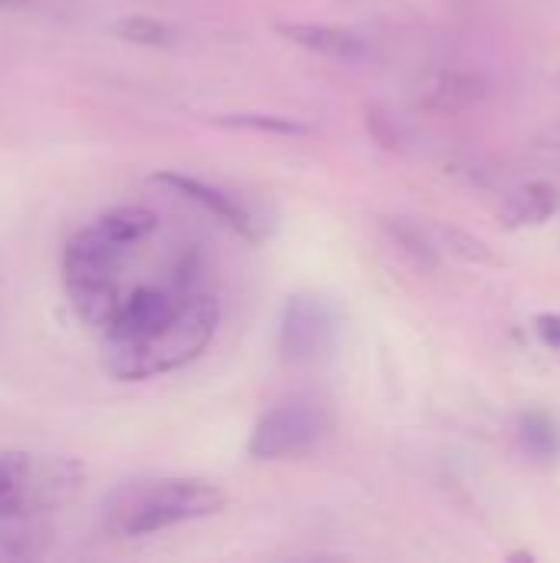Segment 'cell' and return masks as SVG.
I'll return each instance as SVG.
<instances>
[{
    "instance_id": "obj_11",
    "label": "cell",
    "mask_w": 560,
    "mask_h": 563,
    "mask_svg": "<svg viewBox=\"0 0 560 563\" xmlns=\"http://www.w3.org/2000/svg\"><path fill=\"white\" fill-rule=\"evenodd\" d=\"M221 129H244V132H267V135H310L314 122H304L297 115H281V112H224L215 119Z\"/></svg>"
},
{
    "instance_id": "obj_17",
    "label": "cell",
    "mask_w": 560,
    "mask_h": 563,
    "mask_svg": "<svg viewBox=\"0 0 560 563\" xmlns=\"http://www.w3.org/2000/svg\"><path fill=\"white\" fill-rule=\"evenodd\" d=\"M535 330H538V336L551 346V350H558L560 353V317L558 313H541V317H535Z\"/></svg>"
},
{
    "instance_id": "obj_13",
    "label": "cell",
    "mask_w": 560,
    "mask_h": 563,
    "mask_svg": "<svg viewBox=\"0 0 560 563\" xmlns=\"http://www.w3.org/2000/svg\"><path fill=\"white\" fill-rule=\"evenodd\" d=\"M518 439H521L525 452L541 462H554L560 455V429L548 412H538V409L525 412L518 419Z\"/></svg>"
},
{
    "instance_id": "obj_2",
    "label": "cell",
    "mask_w": 560,
    "mask_h": 563,
    "mask_svg": "<svg viewBox=\"0 0 560 563\" xmlns=\"http://www.w3.org/2000/svg\"><path fill=\"white\" fill-rule=\"evenodd\" d=\"M228 495L205 478H139L102 501V528L116 538H149L221 515Z\"/></svg>"
},
{
    "instance_id": "obj_14",
    "label": "cell",
    "mask_w": 560,
    "mask_h": 563,
    "mask_svg": "<svg viewBox=\"0 0 560 563\" xmlns=\"http://www.w3.org/2000/svg\"><path fill=\"white\" fill-rule=\"evenodd\" d=\"M386 228L393 231V238L399 241V247H403L419 267H436L439 247H436V241H432L419 224H413V221H389Z\"/></svg>"
},
{
    "instance_id": "obj_16",
    "label": "cell",
    "mask_w": 560,
    "mask_h": 563,
    "mask_svg": "<svg viewBox=\"0 0 560 563\" xmlns=\"http://www.w3.org/2000/svg\"><path fill=\"white\" fill-rule=\"evenodd\" d=\"M366 129H370V135H373L380 145H386V148H396V145H399V129H396V122H393L386 112L370 109V115H366Z\"/></svg>"
},
{
    "instance_id": "obj_10",
    "label": "cell",
    "mask_w": 560,
    "mask_h": 563,
    "mask_svg": "<svg viewBox=\"0 0 560 563\" xmlns=\"http://www.w3.org/2000/svg\"><path fill=\"white\" fill-rule=\"evenodd\" d=\"M560 211V191L551 181H528L521 185L515 195L505 198V205L498 208V221L505 231H525V228H538L548 224Z\"/></svg>"
},
{
    "instance_id": "obj_8",
    "label": "cell",
    "mask_w": 560,
    "mask_h": 563,
    "mask_svg": "<svg viewBox=\"0 0 560 563\" xmlns=\"http://www.w3.org/2000/svg\"><path fill=\"white\" fill-rule=\"evenodd\" d=\"M488 92H492V86H488V79L482 73H472V69H442V73H436L426 82L419 106L426 112L459 115V112H469L479 102H485Z\"/></svg>"
},
{
    "instance_id": "obj_1",
    "label": "cell",
    "mask_w": 560,
    "mask_h": 563,
    "mask_svg": "<svg viewBox=\"0 0 560 563\" xmlns=\"http://www.w3.org/2000/svg\"><path fill=\"white\" fill-rule=\"evenodd\" d=\"M221 307L215 297L185 294L175 310L129 340H102V369L119 383H142L195 363L215 340Z\"/></svg>"
},
{
    "instance_id": "obj_19",
    "label": "cell",
    "mask_w": 560,
    "mask_h": 563,
    "mask_svg": "<svg viewBox=\"0 0 560 563\" xmlns=\"http://www.w3.org/2000/svg\"><path fill=\"white\" fill-rule=\"evenodd\" d=\"M30 0H0V10H20V7H26Z\"/></svg>"
},
{
    "instance_id": "obj_6",
    "label": "cell",
    "mask_w": 560,
    "mask_h": 563,
    "mask_svg": "<svg viewBox=\"0 0 560 563\" xmlns=\"http://www.w3.org/2000/svg\"><path fill=\"white\" fill-rule=\"evenodd\" d=\"M135 247L112 238L99 221L76 231L63 251V284L86 287V284H119L122 264Z\"/></svg>"
},
{
    "instance_id": "obj_5",
    "label": "cell",
    "mask_w": 560,
    "mask_h": 563,
    "mask_svg": "<svg viewBox=\"0 0 560 563\" xmlns=\"http://www.w3.org/2000/svg\"><path fill=\"white\" fill-rule=\"evenodd\" d=\"M337 346V313L323 297L294 294L281 310L277 350L290 366H317Z\"/></svg>"
},
{
    "instance_id": "obj_7",
    "label": "cell",
    "mask_w": 560,
    "mask_h": 563,
    "mask_svg": "<svg viewBox=\"0 0 560 563\" xmlns=\"http://www.w3.org/2000/svg\"><path fill=\"white\" fill-rule=\"evenodd\" d=\"M155 181H158V185H168V188H175L182 198L195 201L201 211H208L211 218H218V221H221L228 231H234L238 238H244V241H251V244L264 241V221H261L244 201H238L234 195L221 191L218 185H208V181H201V178H195V175H185V172H158Z\"/></svg>"
},
{
    "instance_id": "obj_18",
    "label": "cell",
    "mask_w": 560,
    "mask_h": 563,
    "mask_svg": "<svg viewBox=\"0 0 560 563\" xmlns=\"http://www.w3.org/2000/svg\"><path fill=\"white\" fill-rule=\"evenodd\" d=\"M535 145L538 148H551V152H560V119L548 122L545 129L535 132Z\"/></svg>"
},
{
    "instance_id": "obj_15",
    "label": "cell",
    "mask_w": 560,
    "mask_h": 563,
    "mask_svg": "<svg viewBox=\"0 0 560 563\" xmlns=\"http://www.w3.org/2000/svg\"><path fill=\"white\" fill-rule=\"evenodd\" d=\"M439 238H442V244H446L455 257H462V261H475V264H492V261H495V254L485 247V241H479L475 234H469V231H462V228H442Z\"/></svg>"
},
{
    "instance_id": "obj_3",
    "label": "cell",
    "mask_w": 560,
    "mask_h": 563,
    "mask_svg": "<svg viewBox=\"0 0 560 563\" xmlns=\"http://www.w3.org/2000/svg\"><path fill=\"white\" fill-rule=\"evenodd\" d=\"M86 468L56 452H0V521H26L66 508L83 488Z\"/></svg>"
},
{
    "instance_id": "obj_9",
    "label": "cell",
    "mask_w": 560,
    "mask_h": 563,
    "mask_svg": "<svg viewBox=\"0 0 560 563\" xmlns=\"http://www.w3.org/2000/svg\"><path fill=\"white\" fill-rule=\"evenodd\" d=\"M287 43L310 49L317 56H330L340 63H353L366 56V40L347 26H333V23H277L274 26Z\"/></svg>"
},
{
    "instance_id": "obj_12",
    "label": "cell",
    "mask_w": 560,
    "mask_h": 563,
    "mask_svg": "<svg viewBox=\"0 0 560 563\" xmlns=\"http://www.w3.org/2000/svg\"><path fill=\"white\" fill-rule=\"evenodd\" d=\"M109 33L119 36L122 43L152 46V49L172 46L182 36V30L175 23H165V20H155V16H122V20H112Z\"/></svg>"
},
{
    "instance_id": "obj_20",
    "label": "cell",
    "mask_w": 560,
    "mask_h": 563,
    "mask_svg": "<svg viewBox=\"0 0 560 563\" xmlns=\"http://www.w3.org/2000/svg\"><path fill=\"white\" fill-rule=\"evenodd\" d=\"M558 86H560V73H558Z\"/></svg>"
},
{
    "instance_id": "obj_4",
    "label": "cell",
    "mask_w": 560,
    "mask_h": 563,
    "mask_svg": "<svg viewBox=\"0 0 560 563\" xmlns=\"http://www.w3.org/2000/svg\"><path fill=\"white\" fill-rule=\"evenodd\" d=\"M333 429V409L330 402L317 396H290L267 409L248 442L251 459L261 462H284L300 459L314 452Z\"/></svg>"
}]
</instances>
